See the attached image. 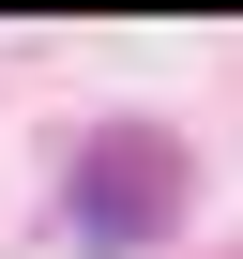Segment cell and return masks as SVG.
I'll return each mask as SVG.
<instances>
[{
  "mask_svg": "<svg viewBox=\"0 0 243 259\" xmlns=\"http://www.w3.org/2000/svg\"><path fill=\"white\" fill-rule=\"evenodd\" d=\"M76 244H152V229H183V138H167V122H106V138L76 153Z\"/></svg>",
  "mask_w": 243,
  "mask_h": 259,
  "instance_id": "cell-1",
  "label": "cell"
}]
</instances>
